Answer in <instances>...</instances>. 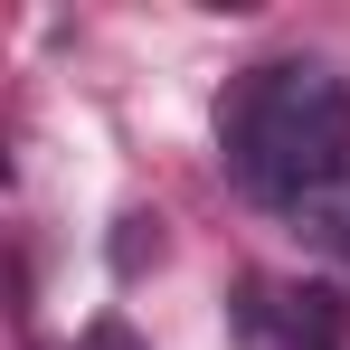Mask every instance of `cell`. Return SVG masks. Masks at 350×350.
Instances as JSON below:
<instances>
[{
  "label": "cell",
  "mask_w": 350,
  "mask_h": 350,
  "mask_svg": "<svg viewBox=\"0 0 350 350\" xmlns=\"http://www.w3.org/2000/svg\"><path fill=\"white\" fill-rule=\"evenodd\" d=\"M228 180L256 199V208H312L322 189L350 180V76L322 57H275L256 66L246 85L228 95Z\"/></svg>",
  "instance_id": "cell-1"
},
{
  "label": "cell",
  "mask_w": 350,
  "mask_h": 350,
  "mask_svg": "<svg viewBox=\"0 0 350 350\" xmlns=\"http://www.w3.org/2000/svg\"><path fill=\"white\" fill-rule=\"evenodd\" d=\"M228 332L237 350H341V293L332 284H237Z\"/></svg>",
  "instance_id": "cell-2"
},
{
  "label": "cell",
  "mask_w": 350,
  "mask_h": 350,
  "mask_svg": "<svg viewBox=\"0 0 350 350\" xmlns=\"http://www.w3.org/2000/svg\"><path fill=\"white\" fill-rule=\"evenodd\" d=\"M76 350H142V332H133L123 312H105V322H95V332H85V341H76Z\"/></svg>",
  "instance_id": "cell-3"
}]
</instances>
